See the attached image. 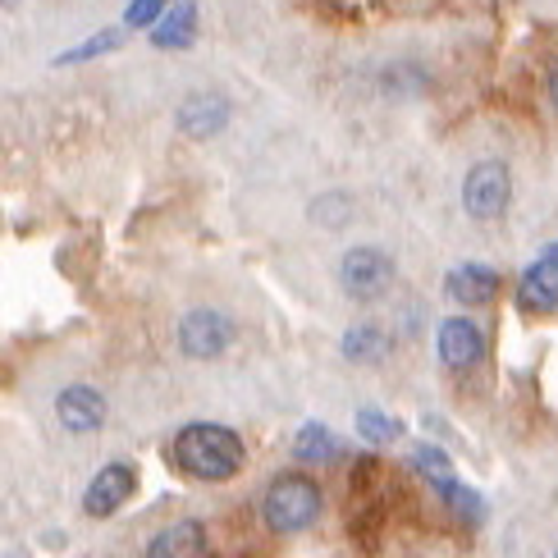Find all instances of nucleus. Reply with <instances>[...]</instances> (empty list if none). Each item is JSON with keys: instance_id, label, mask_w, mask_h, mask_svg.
Segmentation results:
<instances>
[{"instance_id": "obj_13", "label": "nucleus", "mask_w": 558, "mask_h": 558, "mask_svg": "<svg viewBox=\"0 0 558 558\" xmlns=\"http://www.w3.org/2000/svg\"><path fill=\"white\" fill-rule=\"evenodd\" d=\"M202 549H206L202 522H179L170 531H160V536L147 545V554H156V558H179V554H202Z\"/></svg>"}, {"instance_id": "obj_14", "label": "nucleus", "mask_w": 558, "mask_h": 558, "mask_svg": "<svg viewBox=\"0 0 558 558\" xmlns=\"http://www.w3.org/2000/svg\"><path fill=\"white\" fill-rule=\"evenodd\" d=\"M389 353V339L380 325H353V330L343 335V357L353 362H380Z\"/></svg>"}, {"instance_id": "obj_4", "label": "nucleus", "mask_w": 558, "mask_h": 558, "mask_svg": "<svg viewBox=\"0 0 558 558\" xmlns=\"http://www.w3.org/2000/svg\"><path fill=\"white\" fill-rule=\"evenodd\" d=\"M229 343H234V325H229V316H220V312H189L179 320V348L197 362L220 357Z\"/></svg>"}, {"instance_id": "obj_9", "label": "nucleus", "mask_w": 558, "mask_h": 558, "mask_svg": "<svg viewBox=\"0 0 558 558\" xmlns=\"http://www.w3.org/2000/svg\"><path fill=\"white\" fill-rule=\"evenodd\" d=\"M518 302L526 312H554L558 307V257H549V252H545V257L522 275Z\"/></svg>"}, {"instance_id": "obj_16", "label": "nucleus", "mask_w": 558, "mask_h": 558, "mask_svg": "<svg viewBox=\"0 0 558 558\" xmlns=\"http://www.w3.org/2000/svg\"><path fill=\"white\" fill-rule=\"evenodd\" d=\"M357 430H362V439H371V445H389V439H399L403 426L385 412H357Z\"/></svg>"}, {"instance_id": "obj_17", "label": "nucleus", "mask_w": 558, "mask_h": 558, "mask_svg": "<svg viewBox=\"0 0 558 558\" xmlns=\"http://www.w3.org/2000/svg\"><path fill=\"white\" fill-rule=\"evenodd\" d=\"M124 41V33L120 28H106V33H97L92 41H83V46H74V51H64L56 64H83V60H92V56H101V51H110V46H120Z\"/></svg>"}, {"instance_id": "obj_8", "label": "nucleus", "mask_w": 558, "mask_h": 558, "mask_svg": "<svg viewBox=\"0 0 558 558\" xmlns=\"http://www.w3.org/2000/svg\"><path fill=\"white\" fill-rule=\"evenodd\" d=\"M481 330L468 320V316H453V320H445L439 325V357H445V366H453V371H462V366H472L476 357H481Z\"/></svg>"}, {"instance_id": "obj_19", "label": "nucleus", "mask_w": 558, "mask_h": 558, "mask_svg": "<svg viewBox=\"0 0 558 558\" xmlns=\"http://www.w3.org/2000/svg\"><path fill=\"white\" fill-rule=\"evenodd\" d=\"M166 5H170V0H133L124 23H129V28H156V19H160V10H166Z\"/></svg>"}, {"instance_id": "obj_20", "label": "nucleus", "mask_w": 558, "mask_h": 558, "mask_svg": "<svg viewBox=\"0 0 558 558\" xmlns=\"http://www.w3.org/2000/svg\"><path fill=\"white\" fill-rule=\"evenodd\" d=\"M549 101H554V110H558V69H554V78H549Z\"/></svg>"}, {"instance_id": "obj_6", "label": "nucleus", "mask_w": 558, "mask_h": 558, "mask_svg": "<svg viewBox=\"0 0 558 558\" xmlns=\"http://www.w3.org/2000/svg\"><path fill=\"white\" fill-rule=\"evenodd\" d=\"M133 485H137V476H133V468L129 462H106V468L97 472V481L87 485V495H83V508L92 518H110L120 504H129V495H133Z\"/></svg>"}, {"instance_id": "obj_18", "label": "nucleus", "mask_w": 558, "mask_h": 558, "mask_svg": "<svg viewBox=\"0 0 558 558\" xmlns=\"http://www.w3.org/2000/svg\"><path fill=\"white\" fill-rule=\"evenodd\" d=\"M412 462H416V468H422V476H426L430 485H439V481H449V476H453V472H449V458L439 453V449L416 445V449H412Z\"/></svg>"}, {"instance_id": "obj_7", "label": "nucleus", "mask_w": 558, "mask_h": 558, "mask_svg": "<svg viewBox=\"0 0 558 558\" xmlns=\"http://www.w3.org/2000/svg\"><path fill=\"white\" fill-rule=\"evenodd\" d=\"M56 416H60V426L64 430H97L106 422V403H101V393L97 389H87V385H69L60 399H56Z\"/></svg>"}, {"instance_id": "obj_1", "label": "nucleus", "mask_w": 558, "mask_h": 558, "mask_svg": "<svg viewBox=\"0 0 558 558\" xmlns=\"http://www.w3.org/2000/svg\"><path fill=\"white\" fill-rule=\"evenodd\" d=\"M174 458L179 468L197 476V481H229L234 472H243V439L225 426H189L174 439Z\"/></svg>"}, {"instance_id": "obj_2", "label": "nucleus", "mask_w": 558, "mask_h": 558, "mask_svg": "<svg viewBox=\"0 0 558 558\" xmlns=\"http://www.w3.org/2000/svg\"><path fill=\"white\" fill-rule=\"evenodd\" d=\"M262 513H266V522L279 531V536L307 531L320 518V490H316L307 476H298V472L275 476L266 499H262Z\"/></svg>"}, {"instance_id": "obj_3", "label": "nucleus", "mask_w": 558, "mask_h": 558, "mask_svg": "<svg viewBox=\"0 0 558 558\" xmlns=\"http://www.w3.org/2000/svg\"><path fill=\"white\" fill-rule=\"evenodd\" d=\"M339 284H343L348 298H357V302L385 298V289L393 284V262L380 247H353L339 262Z\"/></svg>"}, {"instance_id": "obj_5", "label": "nucleus", "mask_w": 558, "mask_h": 558, "mask_svg": "<svg viewBox=\"0 0 558 558\" xmlns=\"http://www.w3.org/2000/svg\"><path fill=\"white\" fill-rule=\"evenodd\" d=\"M508 193H513V183H508V170L499 160H481V166H472L468 183H462V202H468L476 220H495L508 206Z\"/></svg>"}, {"instance_id": "obj_10", "label": "nucleus", "mask_w": 558, "mask_h": 558, "mask_svg": "<svg viewBox=\"0 0 558 558\" xmlns=\"http://www.w3.org/2000/svg\"><path fill=\"white\" fill-rule=\"evenodd\" d=\"M229 124V106L220 97H193L179 110V129L189 137H216Z\"/></svg>"}, {"instance_id": "obj_21", "label": "nucleus", "mask_w": 558, "mask_h": 558, "mask_svg": "<svg viewBox=\"0 0 558 558\" xmlns=\"http://www.w3.org/2000/svg\"><path fill=\"white\" fill-rule=\"evenodd\" d=\"M549 257H558V243H554V247H549Z\"/></svg>"}, {"instance_id": "obj_11", "label": "nucleus", "mask_w": 558, "mask_h": 558, "mask_svg": "<svg viewBox=\"0 0 558 558\" xmlns=\"http://www.w3.org/2000/svg\"><path fill=\"white\" fill-rule=\"evenodd\" d=\"M449 293L458 302H468V307H481V302H490L499 293V275L485 266H462L449 275Z\"/></svg>"}, {"instance_id": "obj_15", "label": "nucleus", "mask_w": 558, "mask_h": 558, "mask_svg": "<svg viewBox=\"0 0 558 558\" xmlns=\"http://www.w3.org/2000/svg\"><path fill=\"white\" fill-rule=\"evenodd\" d=\"M335 439H330V430L325 426H302L298 430V439H293V453H298V462H325V458H335Z\"/></svg>"}, {"instance_id": "obj_12", "label": "nucleus", "mask_w": 558, "mask_h": 558, "mask_svg": "<svg viewBox=\"0 0 558 558\" xmlns=\"http://www.w3.org/2000/svg\"><path fill=\"white\" fill-rule=\"evenodd\" d=\"M193 23H197V10H193V0H183L166 19H156L151 46H160V51H183V46L193 41Z\"/></svg>"}]
</instances>
